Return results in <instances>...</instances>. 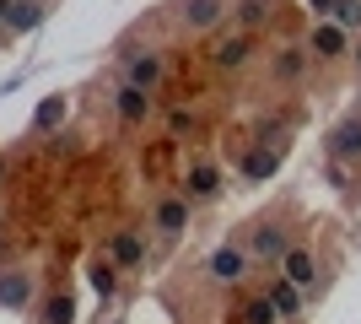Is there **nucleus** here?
Returning a JSON list of instances; mask_svg holds the SVG:
<instances>
[{
    "instance_id": "1",
    "label": "nucleus",
    "mask_w": 361,
    "mask_h": 324,
    "mask_svg": "<svg viewBox=\"0 0 361 324\" xmlns=\"http://www.w3.org/2000/svg\"><path fill=\"white\" fill-rule=\"evenodd\" d=\"M162 76H167V60L157 54V49H130V54H124V81H130V87L157 92V87H162Z\"/></svg>"
},
{
    "instance_id": "2",
    "label": "nucleus",
    "mask_w": 361,
    "mask_h": 324,
    "mask_svg": "<svg viewBox=\"0 0 361 324\" xmlns=\"http://www.w3.org/2000/svg\"><path fill=\"white\" fill-rule=\"evenodd\" d=\"M248 260H259V265H281L291 254V238H286V227L281 222H259L254 227V238H248Z\"/></svg>"
},
{
    "instance_id": "3",
    "label": "nucleus",
    "mask_w": 361,
    "mask_h": 324,
    "mask_svg": "<svg viewBox=\"0 0 361 324\" xmlns=\"http://www.w3.org/2000/svg\"><path fill=\"white\" fill-rule=\"evenodd\" d=\"M248 265H254V260H248V248H243V244H221L211 260H205V276H211L216 287H238V281L248 276Z\"/></svg>"
},
{
    "instance_id": "4",
    "label": "nucleus",
    "mask_w": 361,
    "mask_h": 324,
    "mask_svg": "<svg viewBox=\"0 0 361 324\" xmlns=\"http://www.w3.org/2000/svg\"><path fill=\"white\" fill-rule=\"evenodd\" d=\"M232 11V0H178V22L189 32H211L221 28V16Z\"/></svg>"
},
{
    "instance_id": "5",
    "label": "nucleus",
    "mask_w": 361,
    "mask_h": 324,
    "mask_svg": "<svg viewBox=\"0 0 361 324\" xmlns=\"http://www.w3.org/2000/svg\"><path fill=\"white\" fill-rule=\"evenodd\" d=\"M151 108H157V92H140V87H130V81L114 87V114H119V124H146Z\"/></svg>"
},
{
    "instance_id": "6",
    "label": "nucleus",
    "mask_w": 361,
    "mask_h": 324,
    "mask_svg": "<svg viewBox=\"0 0 361 324\" xmlns=\"http://www.w3.org/2000/svg\"><path fill=\"white\" fill-rule=\"evenodd\" d=\"M254 60V38L248 32H232V38H216V49H211V65L216 71H226V76H238L243 65Z\"/></svg>"
},
{
    "instance_id": "7",
    "label": "nucleus",
    "mask_w": 361,
    "mask_h": 324,
    "mask_svg": "<svg viewBox=\"0 0 361 324\" xmlns=\"http://www.w3.org/2000/svg\"><path fill=\"white\" fill-rule=\"evenodd\" d=\"M221 195V173L211 168V162H189V173H183V200L189 205H205Z\"/></svg>"
},
{
    "instance_id": "8",
    "label": "nucleus",
    "mask_w": 361,
    "mask_h": 324,
    "mask_svg": "<svg viewBox=\"0 0 361 324\" xmlns=\"http://www.w3.org/2000/svg\"><path fill=\"white\" fill-rule=\"evenodd\" d=\"M307 54H313V60H340V54H350V32L334 28L329 16H324L313 28V38H307Z\"/></svg>"
},
{
    "instance_id": "9",
    "label": "nucleus",
    "mask_w": 361,
    "mask_h": 324,
    "mask_svg": "<svg viewBox=\"0 0 361 324\" xmlns=\"http://www.w3.org/2000/svg\"><path fill=\"white\" fill-rule=\"evenodd\" d=\"M108 260L119 265V270H140V265H146V244H140V232L135 227L108 232Z\"/></svg>"
},
{
    "instance_id": "10",
    "label": "nucleus",
    "mask_w": 361,
    "mask_h": 324,
    "mask_svg": "<svg viewBox=\"0 0 361 324\" xmlns=\"http://www.w3.org/2000/svg\"><path fill=\"white\" fill-rule=\"evenodd\" d=\"M281 276H286L297 292H313V287H318V260H313V248L291 244V254L281 260Z\"/></svg>"
},
{
    "instance_id": "11",
    "label": "nucleus",
    "mask_w": 361,
    "mask_h": 324,
    "mask_svg": "<svg viewBox=\"0 0 361 324\" xmlns=\"http://www.w3.org/2000/svg\"><path fill=\"white\" fill-rule=\"evenodd\" d=\"M151 227L162 232V238L189 232V200H183V195H162V200H157V211H151Z\"/></svg>"
},
{
    "instance_id": "12",
    "label": "nucleus",
    "mask_w": 361,
    "mask_h": 324,
    "mask_svg": "<svg viewBox=\"0 0 361 324\" xmlns=\"http://www.w3.org/2000/svg\"><path fill=\"white\" fill-rule=\"evenodd\" d=\"M307 65H313V54H307V49H297V44H286V49H275L270 76L281 81V87H291V81H302V76H307Z\"/></svg>"
},
{
    "instance_id": "13",
    "label": "nucleus",
    "mask_w": 361,
    "mask_h": 324,
    "mask_svg": "<svg viewBox=\"0 0 361 324\" xmlns=\"http://www.w3.org/2000/svg\"><path fill=\"white\" fill-rule=\"evenodd\" d=\"M32 303V270H0V308L22 313Z\"/></svg>"
},
{
    "instance_id": "14",
    "label": "nucleus",
    "mask_w": 361,
    "mask_h": 324,
    "mask_svg": "<svg viewBox=\"0 0 361 324\" xmlns=\"http://www.w3.org/2000/svg\"><path fill=\"white\" fill-rule=\"evenodd\" d=\"M44 22H49L44 0H11V11H6L0 28H6V32H32V28H44Z\"/></svg>"
},
{
    "instance_id": "15",
    "label": "nucleus",
    "mask_w": 361,
    "mask_h": 324,
    "mask_svg": "<svg viewBox=\"0 0 361 324\" xmlns=\"http://www.w3.org/2000/svg\"><path fill=\"white\" fill-rule=\"evenodd\" d=\"M87 287L97 292V303H108V297L119 292V265L108 260V254H103V260H92V270H87Z\"/></svg>"
},
{
    "instance_id": "16",
    "label": "nucleus",
    "mask_w": 361,
    "mask_h": 324,
    "mask_svg": "<svg viewBox=\"0 0 361 324\" xmlns=\"http://www.w3.org/2000/svg\"><path fill=\"white\" fill-rule=\"evenodd\" d=\"M329 157H334V162H350V157H361V119H345V124L329 136Z\"/></svg>"
},
{
    "instance_id": "17",
    "label": "nucleus",
    "mask_w": 361,
    "mask_h": 324,
    "mask_svg": "<svg viewBox=\"0 0 361 324\" xmlns=\"http://www.w3.org/2000/svg\"><path fill=\"white\" fill-rule=\"evenodd\" d=\"M264 297L275 303V313H281V319H297V313H302V297H307V292H297V287H291L286 276H275Z\"/></svg>"
},
{
    "instance_id": "18",
    "label": "nucleus",
    "mask_w": 361,
    "mask_h": 324,
    "mask_svg": "<svg viewBox=\"0 0 361 324\" xmlns=\"http://www.w3.org/2000/svg\"><path fill=\"white\" fill-rule=\"evenodd\" d=\"M275 168H281V146H254V152L243 157V179H254V184L270 179Z\"/></svg>"
},
{
    "instance_id": "19",
    "label": "nucleus",
    "mask_w": 361,
    "mask_h": 324,
    "mask_svg": "<svg viewBox=\"0 0 361 324\" xmlns=\"http://www.w3.org/2000/svg\"><path fill=\"white\" fill-rule=\"evenodd\" d=\"M232 16H238L243 32H254V28H264V22L275 16V0H238V6H232Z\"/></svg>"
},
{
    "instance_id": "20",
    "label": "nucleus",
    "mask_w": 361,
    "mask_h": 324,
    "mask_svg": "<svg viewBox=\"0 0 361 324\" xmlns=\"http://www.w3.org/2000/svg\"><path fill=\"white\" fill-rule=\"evenodd\" d=\"M65 114H71V103H65V97H44V103L32 108V130H38V136H49V130H60V124H65Z\"/></svg>"
},
{
    "instance_id": "21",
    "label": "nucleus",
    "mask_w": 361,
    "mask_h": 324,
    "mask_svg": "<svg viewBox=\"0 0 361 324\" xmlns=\"http://www.w3.org/2000/svg\"><path fill=\"white\" fill-rule=\"evenodd\" d=\"M329 22L345 28V32H361V0H340V6L329 11Z\"/></svg>"
},
{
    "instance_id": "22",
    "label": "nucleus",
    "mask_w": 361,
    "mask_h": 324,
    "mask_svg": "<svg viewBox=\"0 0 361 324\" xmlns=\"http://www.w3.org/2000/svg\"><path fill=\"white\" fill-rule=\"evenodd\" d=\"M44 324H75V303H71V297H49V303H44Z\"/></svg>"
},
{
    "instance_id": "23",
    "label": "nucleus",
    "mask_w": 361,
    "mask_h": 324,
    "mask_svg": "<svg viewBox=\"0 0 361 324\" xmlns=\"http://www.w3.org/2000/svg\"><path fill=\"white\" fill-rule=\"evenodd\" d=\"M275 319H281V313H275L270 297H254V303L243 308V324H275Z\"/></svg>"
},
{
    "instance_id": "24",
    "label": "nucleus",
    "mask_w": 361,
    "mask_h": 324,
    "mask_svg": "<svg viewBox=\"0 0 361 324\" xmlns=\"http://www.w3.org/2000/svg\"><path fill=\"white\" fill-rule=\"evenodd\" d=\"M167 130H173V140L195 136V114H189V108H173V114H167Z\"/></svg>"
},
{
    "instance_id": "25",
    "label": "nucleus",
    "mask_w": 361,
    "mask_h": 324,
    "mask_svg": "<svg viewBox=\"0 0 361 324\" xmlns=\"http://www.w3.org/2000/svg\"><path fill=\"white\" fill-rule=\"evenodd\" d=\"M307 6H313V11H318V16H329V11H334V6H340V0H307Z\"/></svg>"
},
{
    "instance_id": "26",
    "label": "nucleus",
    "mask_w": 361,
    "mask_h": 324,
    "mask_svg": "<svg viewBox=\"0 0 361 324\" xmlns=\"http://www.w3.org/2000/svg\"><path fill=\"white\" fill-rule=\"evenodd\" d=\"M350 60H356V65H361V38H356V49H350Z\"/></svg>"
},
{
    "instance_id": "27",
    "label": "nucleus",
    "mask_w": 361,
    "mask_h": 324,
    "mask_svg": "<svg viewBox=\"0 0 361 324\" xmlns=\"http://www.w3.org/2000/svg\"><path fill=\"white\" fill-rule=\"evenodd\" d=\"M6 11H11V0H0V22H6Z\"/></svg>"
}]
</instances>
